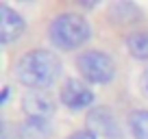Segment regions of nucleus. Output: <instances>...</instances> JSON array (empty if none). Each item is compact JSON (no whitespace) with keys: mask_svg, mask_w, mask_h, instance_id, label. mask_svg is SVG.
I'll list each match as a JSON object with an SVG mask.
<instances>
[{"mask_svg":"<svg viewBox=\"0 0 148 139\" xmlns=\"http://www.w3.org/2000/svg\"><path fill=\"white\" fill-rule=\"evenodd\" d=\"M63 76L59 55L48 48H31L22 52L13 65V78L26 89H50Z\"/></svg>","mask_w":148,"mask_h":139,"instance_id":"1","label":"nucleus"},{"mask_svg":"<svg viewBox=\"0 0 148 139\" xmlns=\"http://www.w3.org/2000/svg\"><path fill=\"white\" fill-rule=\"evenodd\" d=\"M126 130L133 139H148V109H133L126 115Z\"/></svg>","mask_w":148,"mask_h":139,"instance_id":"11","label":"nucleus"},{"mask_svg":"<svg viewBox=\"0 0 148 139\" xmlns=\"http://www.w3.org/2000/svg\"><path fill=\"white\" fill-rule=\"evenodd\" d=\"M76 72L89 85H111L118 76V63L113 55L102 48H85L74 59Z\"/></svg>","mask_w":148,"mask_h":139,"instance_id":"3","label":"nucleus"},{"mask_svg":"<svg viewBox=\"0 0 148 139\" xmlns=\"http://www.w3.org/2000/svg\"><path fill=\"white\" fill-rule=\"evenodd\" d=\"M59 98L52 96L50 89H26L22 96V111L26 117H37V120H50L57 111Z\"/></svg>","mask_w":148,"mask_h":139,"instance_id":"6","label":"nucleus"},{"mask_svg":"<svg viewBox=\"0 0 148 139\" xmlns=\"http://www.w3.org/2000/svg\"><path fill=\"white\" fill-rule=\"evenodd\" d=\"M26 33V20L9 5H0V44L11 46Z\"/></svg>","mask_w":148,"mask_h":139,"instance_id":"8","label":"nucleus"},{"mask_svg":"<svg viewBox=\"0 0 148 139\" xmlns=\"http://www.w3.org/2000/svg\"><path fill=\"white\" fill-rule=\"evenodd\" d=\"M107 20H109L111 26L124 28L126 33H131L135 28H139V24L144 20V11L135 2H129V0L113 2V5L107 7Z\"/></svg>","mask_w":148,"mask_h":139,"instance_id":"7","label":"nucleus"},{"mask_svg":"<svg viewBox=\"0 0 148 139\" xmlns=\"http://www.w3.org/2000/svg\"><path fill=\"white\" fill-rule=\"evenodd\" d=\"M124 46H126V52L135 61L148 63V28H135V31L126 33Z\"/></svg>","mask_w":148,"mask_h":139,"instance_id":"10","label":"nucleus"},{"mask_svg":"<svg viewBox=\"0 0 148 139\" xmlns=\"http://www.w3.org/2000/svg\"><path fill=\"white\" fill-rule=\"evenodd\" d=\"M0 139H18V135H15V126H11L7 120L0 122Z\"/></svg>","mask_w":148,"mask_h":139,"instance_id":"13","label":"nucleus"},{"mask_svg":"<svg viewBox=\"0 0 148 139\" xmlns=\"http://www.w3.org/2000/svg\"><path fill=\"white\" fill-rule=\"evenodd\" d=\"M9 93H11V87H5V89H2V96H0V107H5V104H7Z\"/></svg>","mask_w":148,"mask_h":139,"instance_id":"16","label":"nucleus"},{"mask_svg":"<svg viewBox=\"0 0 148 139\" xmlns=\"http://www.w3.org/2000/svg\"><path fill=\"white\" fill-rule=\"evenodd\" d=\"M85 128L102 139H126L124 126L109 104H94L85 113Z\"/></svg>","mask_w":148,"mask_h":139,"instance_id":"4","label":"nucleus"},{"mask_svg":"<svg viewBox=\"0 0 148 139\" xmlns=\"http://www.w3.org/2000/svg\"><path fill=\"white\" fill-rule=\"evenodd\" d=\"M76 5H79L81 9H94V7L98 5V0H79Z\"/></svg>","mask_w":148,"mask_h":139,"instance_id":"15","label":"nucleus"},{"mask_svg":"<svg viewBox=\"0 0 148 139\" xmlns=\"http://www.w3.org/2000/svg\"><path fill=\"white\" fill-rule=\"evenodd\" d=\"M59 102L63 104L68 111L76 113V111H89L94 107L96 93H94L92 85L85 83L81 76H68L63 78L59 87Z\"/></svg>","mask_w":148,"mask_h":139,"instance_id":"5","label":"nucleus"},{"mask_svg":"<svg viewBox=\"0 0 148 139\" xmlns=\"http://www.w3.org/2000/svg\"><path fill=\"white\" fill-rule=\"evenodd\" d=\"M65 139H98V137L89 128H79V130H74V133H70Z\"/></svg>","mask_w":148,"mask_h":139,"instance_id":"14","label":"nucleus"},{"mask_svg":"<svg viewBox=\"0 0 148 139\" xmlns=\"http://www.w3.org/2000/svg\"><path fill=\"white\" fill-rule=\"evenodd\" d=\"M137 91H139L142 98L148 100V65L139 72V76H137Z\"/></svg>","mask_w":148,"mask_h":139,"instance_id":"12","label":"nucleus"},{"mask_svg":"<svg viewBox=\"0 0 148 139\" xmlns=\"http://www.w3.org/2000/svg\"><path fill=\"white\" fill-rule=\"evenodd\" d=\"M46 37L59 52H83L92 39V24L81 11H59L48 22Z\"/></svg>","mask_w":148,"mask_h":139,"instance_id":"2","label":"nucleus"},{"mask_svg":"<svg viewBox=\"0 0 148 139\" xmlns=\"http://www.w3.org/2000/svg\"><path fill=\"white\" fill-rule=\"evenodd\" d=\"M15 135L18 139H50L55 135L50 120H37V117H26L20 124H15Z\"/></svg>","mask_w":148,"mask_h":139,"instance_id":"9","label":"nucleus"}]
</instances>
